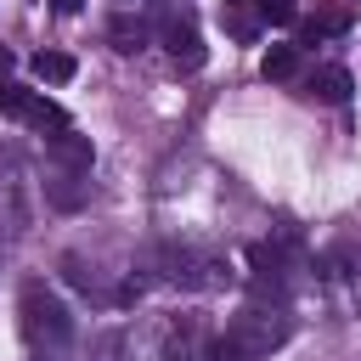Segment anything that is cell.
I'll return each instance as SVG.
<instances>
[{
  "mask_svg": "<svg viewBox=\"0 0 361 361\" xmlns=\"http://www.w3.org/2000/svg\"><path fill=\"white\" fill-rule=\"evenodd\" d=\"M141 45H147V28H141V23H130V17H118V23H113V51H124V56H130V51H141Z\"/></svg>",
  "mask_w": 361,
  "mask_h": 361,
  "instance_id": "obj_10",
  "label": "cell"
},
{
  "mask_svg": "<svg viewBox=\"0 0 361 361\" xmlns=\"http://www.w3.org/2000/svg\"><path fill=\"white\" fill-rule=\"evenodd\" d=\"M51 152H56L62 164H73V169H90V141H79L73 130H62V135H51Z\"/></svg>",
  "mask_w": 361,
  "mask_h": 361,
  "instance_id": "obj_8",
  "label": "cell"
},
{
  "mask_svg": "<svg viewBox=\"0 0 361 361\" xmlns=\"http://www.w3.org/2000/svg\"><path fill=\"white\" fill-rule=\"evenodd\" d=\"M259 73H265V79H293V73H299V45H271V51L259 56Z\"/></svg>",
  "mask_w": 361,
  "mask_h": 361,
  "instance_id": "obj_6",
  "label": "cell"
},
{
  "mask_svg": "<svg viewBox=\"0 0 361 361\" xmlns=\"http://www.w3.org/2000/svg\"><path fill=\"white\" fill-rule=\"evenodd\" d=\"M17 316H23V338H28V350H39V355H62V350L73 344V316H68V305H62L45 282H28V288H23Z\"/></svg>",
  "mask_w": 361,
  "mask_h": 361,
  "instance_id": "obj_2",
  "label": "cell"
},
{
  "mask_svg": "<svg viewBox=\"0 0 361 361\" xmlns=\"http://www.w3.org/2000/svg\"><path fill=\"white\" fill-rule=\"evenodd\" d=\"M282 338H288V322H282V310L243 305V310L226 322V333L214 338L209 361H259V355H271Z\"/></svg>",
  "mask_w": 361,
  "mask_h": 361,
  "instance_id": "obj_1",
  "label": "cell"
},
{
  "mask_svg": "<svg viewBox=\"0 0 361 361\" xmlns=\"http://www.w3.org/2000/svg\"><path fill=\"white\" fill-rule=\"evenodd\" d=\"M344 28H350V17H344V11H322V17L310 23V34H344Z\"/></svg>",
  "mask_w": 361,
  "mask_h": 361,
  "instance_id": "obj_12",
  "label": "cell"
},
{
  "mask_svg": "<svg viewBox=\"0 0 361 361\" xmlns=\"http://www.w3.org/2000/svg\"><path fill=\"white\" fill-rule=\"evenodd\" d=\"M6 62H11V56H6V51H0V68H6Z\"/></svg>",
  "mask_w": 361,
  "mask_h": 361,
  "instance_id": "obj_14",
  "label": "cell"
},
{
  "mask_svg": "<svg viewBox=\"0 0 361 361\" xmlns=\"http://www.w3.org/2000/svg\"><path fill=\"white\" fill-rule=\"evenodd\" d=\"M254 6H259V17H265V23H293V17H299V6H293V0H254Z\"/></svg>",
  "mask_w": 361,
  "mask_h": 361,
  "instance_id": "obj_11",
  "label": "cell"
},
{
  "mask_svg": "<svg viewBox=\"0 0 361 361\" xmlns=\"http://www.w3.org/2000/svg\"><path fill=\"white\" fill-rule=\"evenodd\" d=\"M51 6H56V11H79L85 0H51Z\"/></svg>",
  "mask_w": 361,
  "mask_h": 361,
  "instance_id": "obj_13",
  "label": "cell"
},
{
  "mask_svg": "<svg viewBox=\"0 0 361 361\" xmlns=\"http://www.w3.org/2000/svg\"><path fill=\"white\" fill-rule=\"evenodd\" d=\"M0 113L23 118V124H39V130H68V113L56 102H45L39 90H23V85H0Z\"/></svg>",
  "mask_w": 361,
  "mask_h": 361,
  "instance_id": "obj_3",
  "label": "cell"
},
{
  "mask_svg": "<svg viewBox=\"0 0 361 361\" xmlns=\"http://www.w3.org/2000/svg\"><path fill=\"white\" fill-rule=\"evenodd\" d=\"M28 68H34V79H39V85H68V79L79 73V62H73L68 51H34V62H28Z\"/></svg>",
  "mask_w": 361,
  "mask_h": 361,
  "instance_id": "obj_5",
  "label": "cell"
},
{
  "mask_svg": "<svg viewBox=\"0 0 361 361\" xmlns=\"http://www.w3.org/2000/svg\"><path fill=\"white\" fill-rule=\"evenodd\" d=\"M310 96L344 102V96H350V73H344V68H316V73H310Z\"/></svg>",
  "mask_w": 361,
  "mask_h": 361,
  "instance_id": "obj_7",
  "label": "cell"
},
{
  "mask_svg": "<svg viewBox=\"0 0 361 361\" xmlns=\"http://www.w3.org/2000/svg\"><path fill=\"white\" fill-rule=\"evenodd\" d=\"M192 338H197V327H192V322H186V327H175V333L164 338V361H197Z\"/></svg>",
  "mask_w": 361,
  "mask_h": 361,
  "instance_id": "obj_9",
  "label": "cell"
},
{
  "mask_svg": "<svg viewBox=\"0 0 361 361\" xmlns=\"http://www.w3.org/2000/svg\"><path fill=\"white\" fill-rule=\"evenodd\" d=\"M158 34H164V45H169V56H175L180 68H203V56H209V51H203V34H197L186 17H169Z\"/></svg>",
  "mask_w": 361,
  "mask_h": 361,
  "instance_id": "obj_4",
  "label": "cell"
}]
</instances>
